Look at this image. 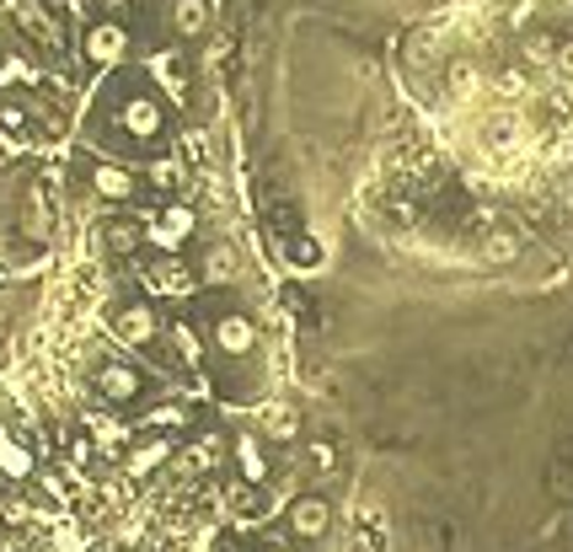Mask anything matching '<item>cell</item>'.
<instances>
[{
    "mask_svg": "<svg viewBox=\"0 0 573 552\" xmlns=\"http://www.w3.org/2000/svg\"><path fill=\"white\" fill-rule=\"evenodd\" d=\"M210 22H214L210 0H167V28H172L178 43H199L210 32Z\"/></svg>",
    "mask_w": 573,
    "mask_h": 552,
    "instance_id": "cell-11",
    "label": "cell"
},
{
    "mask_svg": "<svg viewBox=\"0 0 573 552\" xmlns=\"http://www.w3.org/2000/svg\"><path fill=\"white\" fill-rule=\"evenodd\" d=\"M81 54H87L91 70H119V64L134 54V32H129V22H119V17H97V22H87V32H81Z\"/></svg>",
    "mask_w": 573,
    "mask_h": 552,
    "instance_id": "cell-3",
    "label": "cell"
},
{
    "mask_svg": "<svg viewBox=\"0 0 573 552\" xmlns=\"http://www.w3.org/2000/svg\"><path fill=\"white\" fill-rule=\"evenodd\" d=\"M193 237H199V210L182 204V199H167V204L145 220V242H151L161 258H178Z\"/></svg>",
    "mask_w": 573,
    "mask_h": 552,
    "instance_id": "cell-4",
    "label": "cell"
},
{
    "mask_svg": "<svg viewBox=\"0 0 573 552\" xmlns=\"http://www.w3.org/2000/svg\"><path fill=\"white\" fill-rule=\"evenodd\" d=\"M258 434L269 445H301V408L295 402H269L258 413Z\"/></svg>",
    "mask_w": 573,
    "mask_h": 552,
    "instance_id": "cell-13",
    "label": "cell"
},
{
    "mask_svg": "<svg viewBox=\"0 0 573 552\" xmlns=\"http://www.w3.org/2000/svg\"><path fill=\"white\" fill-rule=\"evenodd\" d=\"M483 258L487 263H514V258H520V231H510V225H487Z\"/></svg>",
    "mask_w": 573,
    "mask_h": 552,
    "instance_id": "cell-24",
    "label": "cell"
},
{
    "mask_svg": "<svg viewBox=\"0 0 573 552\" xmlns=\"http://www.w3.org/2000/svg\"><path fill=\"white\" fill-rule=\"evenodd\" d=\"M557 43H563V38H557L552 28L525 32V38H520V64H525V70H546V76H552V60H557Z\"/></svg>",
    "mask_w": 573,
    "mask_h": 552,
    "instance_id": "cell-17",
    "label": "cell"
},
{
    "mask_svg": "<svg viewBox=\"0 0 573 552\" xmlns=\"http://www.w3.org/2000/svg\"><path fill=\"white\" fill-rule=\"evenodd\" d=\"M167 461H178V434H134V445L119 456V466L129 483H145Z\"/></svg>",
    "mask_w": 573,
    "mask_h": 552,
    "instance_id": "cell-7",
    "label": "cell"
},
{
    "mask_svg": "<svg viewBox=\"0 0 573 552\" xmlns=\"http://www.w3.org/2000/svg\"><path fill=\"white\" fill-rule=\"evenodd\" d=\"M204 269H210V284H231V274H237V258H231V247H225V242L210 247Z\"/></svg>",
    "mask_w": 573,
    "mask_h": 552,
    "instance_id": "cell-28",
    "label": "cell"
},
{
    "mask_svg": "<svg viewBox=\"0 0 573 552\" xmlns=\"http://www.w3.org/2000/svg\"><path fill=\"white\" fill-rule=\"evenodd\" d=\"M87 424H91V440H97L102 451H129V445H134V430H129V424H119V419H102V413H91Z\"/></svg>",
    "mask_w": 573,
    "mask_h": 552,
    "instance_id": "cell-23",
    "label": "cell"
},
{
    "mask_svg": "<svg viewBox=\"0 0 573 552\" xmlns=\"http://www.w3.org/2000/svg\"><path fill=\"white\" fill-rule=\"evenodd\" d=\"M284 525H290L295 542H322L332 531V504L322 493H295L290 510H284Z\"/></svg>",
    "mask_w": 573,
    "mask_h": 552,
    "instance_id": "cell-10",
    "label": "cell"
},
{
    "mask_svg": "<svg viewBox=\"0 0 573 552\" xmlns=\"http://www.w3.org/2000/svg\"><path fill=\"white\" fill-rule=\"evenodd\" d=\"M11 17H17V28L28 32V38H38V43H60V28H54V17H49V6L43 0H17L11 6Z\"/></svg>",
    "mask_w": 573,
    "mask_h": 552,
    "instance_id": "cell-16",
    "label": "cell"
},
{
    "mask_svg": "<svg viewBox=\"0 0 573 552\" xmlns=\"http://www.w3.org/2000/svg\"><path fill=\"white\" fill-rule=\"evenodd\" d=\"M87 183H91V193L102 199V204H134L140 199V188H145V178L140 172H129L123 161H113V155H97L87 167Z\"/></svg>",
    "mask_w": 573,
    "mask_h": 552,
    "instance_id": "cell-6",
    "label": "cell"
},
{
    "mask_svg": "<svg viewBox=\"0 0 573 552\" xmlns=\"http://www.w3.org/2000/svg\"><path fill=\"white\" fill-rule=\"evenodd\" d=\"M140 178H145V183H151L155 193H178V188L188 183V178H182V161H172V155H167V151H161V155H151Z\"/></svg>",
    "mask_w": 573,
    "mask_h": 552,
    "instance_id": "cell-22",
    "label": "cell"
},
{
    "mask_svg": "<svg viewBox=\"0 0 573 552\" xmlns=\"http://www.w3.org/2000/svg\"><path fill=\"white\" fill-rule=\"evenodd\" d=\"M552 76H557L563 87H573V38H563V43H557V60H552Z\"/></svg>",
    "mask_w": 573,
    "mask_h": 552,
    "instance_id": "cell-29",
    "label": "cell"
},
{
    "mask_svg": "<svg viewBox=\"0 0 573 552\" xmlns=\"http://www.w3.org/2000/svg\"><path fill=\"white\" fill-rule=\"evenodd\" d=\"M301 461L311 478H328V472H338V445L332 440H301Z\"/></svg>",
    "mask_w": 573,
    "mask_h": 552,
    "instance_id": "cell-26",
    "label": "cell"
},
{
    "mask_svg": "<svg viewBox=\"0 0 573 552\" xmlns=\"http://www.w3.org/2000/svg\"><path fill=\"white\" fill-rule=\"evenodd\" d=\"M102 247H108L113 258H134V252L145 247V220L108 215V220H102Z\"/></svg>",
    "mask_w": 573,
    "mask_h": 552,
    "instance_id": "cell-14",
    "label": "cell"
},
{
    "mask_svg": "<svg viewBox=\"0 0 573 552\" xmlns=\"http://www.w3.org/2000/svg\"><path fill=\"white\" fill-rule=\"evenodd\" d=\"M193 424V413L182 408V402H155L151 413H140V430L145 434H178Z\"/></svg>",
    "mask_w": 573,
    "mask_h": 552,
    "instance_id": "cell-19",
    "label": "cell"
},
{
    "mask_svg": "<svg viewBox=\"0 0 573 552\" xmlns=\"http://www.w3.org/2000/svg\"><path fill=\"white\" fill-rule=\"evenodd\" d=\"M113 123H119V134L134 145V151L145 155H161L167 151V134H172V108H167V97L155 92L151 81H140V87H123L113 97Z\"/></svg>",
    "mask_w": 573,
    "mask_h": 552,
    "instance_id": "cell-1",
    "label": "cell"
},
{
    "mask_svg": "<svg viewBox=\"0 0 573 552\" xmlns=\"http://www.w3.org/2000/svg\"><path fill=\"white\" fill-rule=\"evenodd\" d=\"M225 504H231V515H242V521H263V515H269V499H263V489L237 483V478H231V489H225Z\"/></svg>",
    "mask_w": 573,
    "mask_h": 552,
    "instance_id": "cell-20",
    "label": "cell"
},
{
    "mask_svg": "<svg viewBox=\"0 0 573 552\" xmlns=\"http://www.w3.org/2000/svg\"><path fill=\"white\" fill-rule=\"evenodd\" d=\"M32 472H38L32 445L11 430V424H0V478H6V483H32Z\"/></svg>",
    "mask_w": 573,
    "mask_h": 552,
    "instance_id": "cell-12",
    "label": "cell"
},
{
    "mask_svg": "<svg viewBox=\"0 0 573 552\" xmlns=\"http://www.w3.org/2000/svg\"><path fill=\"white\" fill-rule=\"evenodd\" d=\"M167 343H172V349H178V360L188 370H199L204 365V333H199V328H193V322H167Z\"/></svg>",
    "mask_w": 573,
    "mask_h": 552,
    "instance_id": "cell-18",
    "label": "cell"
},
{
    "mask_svg": "<svg viewBox=\"0 0 573 552\" xmlns=\"http://www.w3.org/2000/svg\"><path fill=\"white\" fill-rule=\"evenodd\" d=\"M252 552H290V542H263V548H252Z\"/></svg>",
    "mask_w": 573,
    "mask_h": 552,
    "instance_id": "cell-32",
    "label": "cell"
},
{
    "mask_svg": "<svg viewBox=\"0 0 573 552\" xmlns=\"http://www.w3.org/2000/svg\"><path fill=\"white\" fill-rule=\"evenodd\" d=\"M316 258H322V247L311 242V237H295V242H290V263H316Z\"/></svg>",
    "mask_w": 573,
    "mask_h": 552,
    "instance_id": "cell-30",
    "label": "cell"
},
{
    "mask_svg": "<svg viewBox=\"0 0 573 552\" xmlns=\"http://www.w3.org/2000/svg\"><path fill=\"white\" fill-rule=\"evenodd\" d=\"M204 338H210V349L220 360H252V354H258V322H252V311H242V307L214 311Z\"/></svg>",
    "mask_w": 573,
    "mask_h": 552,
    "instance_id": "cell-2",
    "label": "cell"
},
{
    "mask_svg": "<svg viewBox=\"0 0 573 552\" xmlns=\"http://www.w3.org/2000/svg\"><path fill=\"white\" fill-rule=\"evenodd\" d=\"M102 6V17H119V22H129V11L134 6H145V0H97Z\"/></svg>",
    "mask_w": 573,
    "mask_h": 552,
    "instance_id": "cell-31",
    "label": "cell"
},
{
    "mask_svg": "<svg viewBox=\"0 0 573 552\" xmlns=\"http://www.w3.org/2000/svg\"><path fill=\"white\" fill-rule=\"evenodd\" d=\"M231 466H237V483H252V489H269V478H273L269 440H263L258 430L231 434Z\"/></svg>",
    "mask_w": 573,
    "mask_h": 552,
    "instance_id": "cell-9",
    "label": "cell"
},
{
    "mask_svg": "<svg viewBox=\"0 0 573 552\" xmlns=\"http://www.w3.org/2000/svg\"><path fill=\"white\" fill-rule=\"evenodd\" d=\"M91 398L108 402V408L140 402L145 398V370L129 365V360H102V365H91Z\"/></svg>",
    "mask_w": 573,
    "mask_h": 552,
    "instance_id": "cell-5",
    "label": "cell"
},
{
    "mask_svg": "<svg viewBox=\"0 0 573 552\" xmlns=\"http://www.w3.org/2000/svg\"><path fill=\"white\" fill-rule=\"evenodd\" d=\"M113 333H119V343H129V349H151V343L167 338V322H161L155 301H123V307L113 311Z\"/></svg>",
    "mask_w": 573,
    "mask_h": 552,
    "instance_id": "cell-8",
    "label": "cell"
},
{
    "mask_svg": "<svg viewBox=\"0 0 573 552\" xmlns=\"http://www.w3.org/2000/svg\"><path fill=\"white\" fill-rule=\"evenodd\" d=\"M504 28H510L514 38L536 32L542 28V0H510V6H504Z\"/></svg>",
    "mask_w": 573,
    "mask_h": 552,
    "instance_id": "cell-25",
    "label": "cell"
},
{
    "mask_svg": "<svg viewBox=\"0 0 573 552\" xmlns=\"http://www.w3.org/2000/svg\"><path fill=\"white\" fill-rule=\"evenodd\" d=\"M0 134H11V140H32V134H38V129H32L28 102H22V92L0 97Z\"/></svg>",
    "mask_w": 573,
    "mask_h": 552,
    "instance_id": "cell-21",
    "label": "cell"
},
{
    "mask_svg": "<svg viewBox=\"0 0 573 552\" xmlns=\"http://www.w3.org/2000/svg\"><path fill=\"white\" fill-rule=\"evenodd\" d=\"M151 290H172V295H182V290H193V274H188V263L182 258H161L151 274Z\"/></svg>",
    "mask_w": 573,
    "mask_h": 552,
    "instance_id": "cell-27",
    "label": "cell"
},
{
    "mask_svg": "<svg viewBox=\"0 0 573 552\" xmlns=\"http://www.w3.org/2000/svg\"><path fill=\"white\" fill-rule=\"evenodd\" d=\"M225 456H231V440H225V434H199V440L182 451V472L204 478V472H214Z\"/></svg>",
    "mask_w": 573,
    "mask_h": 552,
    "instance_id": "cell-15",
    "label": "cell"
}]
</instances>
